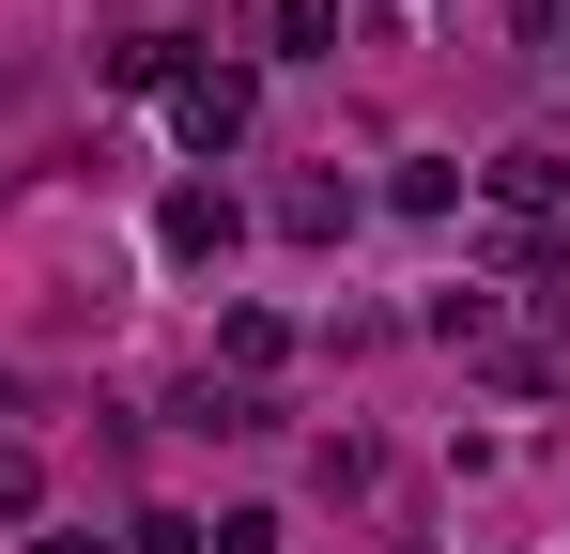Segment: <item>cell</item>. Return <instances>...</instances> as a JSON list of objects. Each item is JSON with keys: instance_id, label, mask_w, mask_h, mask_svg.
Here are the masks:
<instances>
[{"instance_id": "6da1fadb", "label": "cell", "mask_w": 570, "mask_h": 554, "mask_svg": "<svg viewBox=\"0 0 570 554\" xmlns=\"http://www.w3.org/2000/svg\"><path fill=\"white\" fill-rule=\"evenodd\" d=\"M247 108H263L247 62H186V78H170V123H186L200 155H232V139H247Z\"/></svg>"}, {"instance_id": "7a4b0ae2", "label": "cell", "mask_w": 570, "mask_h": 554, "mask_svg": "<svg viewBox=\"0 0 570 554\" xmlns=\"http://www.w3.org/2000/svg\"><path fill=\"white\" fill-rule=\"evenodd\" d=\"M155 247H170V263H216V247H232V200H216V185H186V200L155 216Z\"/></svg>"}, {"instance_id": "3957f363", "label": "cell", "mask_w": 570, "mask_h": 554, "mask_svg": "<svg viewBox=\"0 0 570 554\" xmlns=\"http://www.w3.org/2000/svg\"><path fill=\"white\" fill-rule=\"evenodd\" d=\"M263 31H278V62H340V0H263Z\"/></svg>"}, {"instance_id": "277c9868", "label": "cell", "mask_w": 570, "mask_h": 554, "mask_svg": "<svg viewBox=\"0 0 570 554\" xmlns=\"http://www.w3.org/2000/svg\"><path fill=\"white\" fill-rule=\"evenodd\" d=\"M278 231H293V247H340V231H355V185H293Z\"/></svg>"}, {"instance_id": "5b68a950", "label": "cell", "mask_w": 570, "mask_h": 554, "mask_svg": "<svg viewBox=\"0 0 570 554\" xmlns=\"http://www.w3.org/2000/svg\"><path fill=\"white\" fill-rule=\"evenodd\" d=\"M31 493H47V462H31V447H0V524H16Z\"/></svg>"}, {"instance_id": "8992f818", "label": "cell", "mask_w": 570, "mask_h": 554, "mask_svg": "<svg viewBox=\"0 0 570 554\" xmlns=\"http://www.w3.org/2000/svg\"><path fill=\"white\" fill-rule=\"evenodd\" d=\"M556 62H570V0H556Z\"/></svg>"}, {"instance_id": "52a82bcc", "label": "cell", "mask_w": 570, "mask_h": 554, "mask_svg": "<svg viewBox=\"0 0 570 554\" xmlns=\"http://www.w3.org/2000/svg\"><path fill=\"white\" fill-rule=\"evenodd\" d=\"M47 554H108V540H47Z\"/></svg>"}]
</instances>
